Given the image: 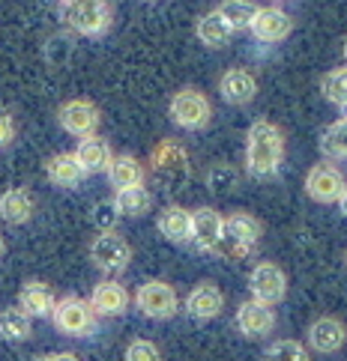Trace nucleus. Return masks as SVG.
Listing matches in <instances>:
<instances>
[{
	"label": "nucleus",
	"mask_w": 347,
	"mask_h": 361,
	"mask_svg": "<svg viewBox=\"0 0 347 361\" xmlns=\"http://www.w3.org/2000/svg\"><path fill=\"white\" fill-rule=\"evenodd\" d=\"M285 161V132L269 120H254L246 132V171L254 179H269Z\"/></svg>",
	"instance_id": "f257e3e1"
},
{
	"label": "nucleus",
	"mask_w": 347,
	"mask_h": 361,
	"mask_svg": "<svg viewBox=\"0 0 347 361\" xmlns=\"http://www.w3.org/2000/svg\"><path fill=\"white\" fill-rule=\"evenodd\" d=\"M261 236H264L261 218H254L252 212H230L222 224V239H218L213 254L228 257V260H240V257L258 248Z\"/></svg>",
	"instance_id": "f03ea898"
},
{
	"label": "nucleus",
	"mask_w": 347,
	"mask_h": 361,
	"mask_svg": "<svg viewBox=\"0 0 347 361\" xmlns=\"http://www.w3.org/2000/svg\"><path fill=\"white\" fill-rule=\"evenodd\" d=\"M168 117L174 126L186 128V132H201V128H207L213 120V105H210L207 93H201L198 87H183L171 96Z\"/></svg>",
	"instance_id": "7ed1b4c3"
},
{
	"label": "nucleus",
	"mask_w": 347,
	"mask_h": 361,
	"mask_svg": "<svg viewBox=\"0 0 347 361\" xmlns=\"http://www.w3.org/2000/svg\"><path fill=\"white\" fill-rule=\"evenodd\" d=\"M51 322L66 338H90L96 331V314L81 295H63V299H57L54 311H51Z\"/></svg>",
	"instance_id": "20e7f679"
},
{
	"label": "nucleus",
	"mask_w": 347,
	"mask_h": 361,
	"mask_svg": "<svg viewBox=\"0 0 347 361\" xmlns=\"http://www.w3.org/2000/svg\"><path fill=\"white\" fill-rule=\"evenodd\" d=\"M87 251H90V263H93L102 275H123L132 263V245L126 242L117 230L96 233Z\"/></svg>",
	"instance_id": "39448f33"
},
{
	"label": "nucleus",
	"mask_w": 347,
	"mask_h": 361,
	"mask_svg": "<svg viewBox=\"0 0 347 361\" xmlns=\"http://www.w3.org/2000/svg\"><path fill=\"white\" fill-rule=\"evenodd\" d=\"M132 305L138 307L147 319H171L180 311V295L168 281H144L132 295Z\"/></svg>",
	"instance_id": "423d86ee"
},
{
	"label": "nucleus",
	"mask_w": 347,
	"mask_h": 361,
	"mask_svg": "<svg viewBox=\"0 0 347 361\" xmlns=\"http://www.w3.org/2000/svg\"><path fill=\"white\" fill-rule=\"evenodd\" d=\"M57 123L72 137H90V135H96L102 114L90 99H69L57 108Z\"/></svg>",
	"instance_id": "0eeeda50"
},
{
	"label": "nucleus",
	"mask_w": 347,
	"mask_h": 361,
	"mask_svg": "<svg viewBox=\"0 0 347 361\" xmlns=\"http://www.w3.org/2000/svg\"><path fill=\"white\" fill-rule=\"evenodd\" d=\"M249 290H252L254 302H264V305L276 307L278 302H285V295H288V275L281 272V266L264 260V263H258L252 269Z\"/></svg>",
	"instance_id": "6e6552de"
},
{
	"label": "nucleus",
	"mask_w": 347,
	"mask_h": 361,
	"mask_svg": "<svg viewBox=\"0 0 347 361\" xmlns=\"http://www.w3.org/2000/svg\"><path fill=\"white\" fill-rule=\"evenodd\" d=\"M302 185H305V195L312 197L314 203H339V197L344 195V188H347L344 173L329 161L314 164L312 171L305 173Z\"/></svg>",
	"instance_id": "1a4fd4ad"
},
{
	"label": "nucleus",
	"mask_w": 347,
	"mask_h": 361,
	"mask_svg": "<svg viewBox=\"0 0 347 361\" xmlns=\"http://www.w3.org/2000/svg\"><path fill=\"white\" fill-rule=\"evenodd\" d=\"M180 307L198 322H210L216 319L218 314L225 311V293L216 287L213 281H201L198 287H192L189 295L183 302H180Z\"/></svg>",
	"instance_id": "9d476101"
},
{
	"label": "nucleus",
	"mask_w": 347,
	"mask_h": 361,
	"mask_svg": "<svg viewBox=\"0 0 347 361\" xmlns=\"http://www.w3.org/2000/svg\"><path fill=\"white\" fill-rule=\"evenodd\" d=\"M308 346L320 355H336L339 350H344L347 343V326L339 317H317L312 326H308Z\"/></svg>",
	"instance_id": "9b49d317"
},
{
	"label": "nucleus",
	"mask_w": 347,
	"mask_h": 361,
	"mask_svg": "<svg viewBox=\"0 0 347 361\" xmlns=\"http://www.w3.org/2000/svg\"><path fill=\"white\" fill-rule=\"evenodd\" d=\"M237 329H240V334H246V338H266V334H273V329H276V307L246 299L237 307Z\"/></svg>",
	"instance_id": "f8f14e48"
},
{
	"label": "nucleus",
	"mask_w": 347,
	"mask_h": 361,
	"mask_svg": "<svg viewBox=\"0 0 347 361\" xmlns=\"http://www.w3.org/2000/svg\"><path fill=\"white\" fill-rule=\"evenodd\" d=\"M90 307L96 317H123L129 311V290L120 281H99L93 293H90Z\"/></svg>",
	"instance_id": "ddd939ff"
},
{
	"label": "nucleus",
	"mask_w": 347,
	"mask_h": 361,
	"mask_svg": "<svg viewBox=\"0 0 347 361\" xmlns=\"http://www.w3.org/2000/svg\"><path fill=\"white\" fill-rule=\"evenodd\" d=\"M249 30L254 33V39L273 45V42L288 39V36L293 33V18L278 6H261Z\"/></svg>",
	"instance_id": "4468645a"
},
{
	"label": "nucleus",
	"mask_w": 347,
	"mask_h": 361,
	"mask_svg": "<svg viewBox=\"0 0 347 361\" xmlns=\"http://www.w3.org/2000/svg\"><path fill=\"white\" fill-rule=\"evenodd\" d=\"M222 224L225 218L218 215L213 206H201V209L192 212V245L204 254H213L218 239H222Z\"/></svg>",
	"instance_id": "2eb2a0df"
},
{
	"label": "nucleus",
	"mask_w": 347,
	"mask_h": 361,
	"mask_svg": "<svg viewBox=\"0 0 347 361\" xmlns=\"http://www.w3.org/2000/svg\"><path fill=\"white\" fill-rule=\"evenodd\" d=\"M54 305H57V295H54V290H51L45 281H24L21 283V290H18V307L30 319L51 317Z\"/></svg>",
	"instance_id": "dca6fc26"
},
{
	"label": "nucleus",
	"mask_w": 347,
	"mask_h": 361,
	"mask_svg": "<svg viewBox=\"0 0 347 361\" xmlns=\"http://www.w3.org/2000/svg\"><path fill=\"white\" fill-rule=\"evenodd\" d=\"M218 96H222L228 105H249V102L258 96V78L249 69H228L222 78H218Z\"/></svg>",
	"instance_id": "f3484780"
},
{
	"label": "nucleus",
	"mask_w": 347,
	"mask_h": 361,
	"mask_svg": "<svg viewBox=\"0 0 347 361\" xmlns=\"http://www.w3.org/2000/svg\"><path fill=\"white\" fill-rule=\"evenodd\" d=\"M150 164H153V171L162 173V176H186L189 173V152H186L183 144L165 137L153 147Z\"/></svg>",
	"instance_id": "a211bd4d"
},
{
	"label": "nucleus",
	"mask_w": 347,
	"mask_h": 361,
	"mask_svg": "<svg viewBox=\"0 0 347 361\" xmlns=\"http://www.w3.org/2000/svg\"><path fill=\"white\" fill-rule=\"evenodd\" d=\"M45 176H48V183L57 188H78L84 183L87 171L78 164L75 152H57V156H51L45 161Z\"/></svg>",
	"instance_id": "6ab92c4d"
},
{
	"label": "nucleus",
	"mask_w": 347,
	"mask_h": 361,
	"mask_svg": "<svg viewBox=\"0 0 347 361\" xmlns=\"http://www.w3.org/2000/svg\"><path fill=\"white\" fill-rule=\"evenodd\" d=\"M36 212V200L28 188H6L0 195V218L12 227H21L28 224Z\"/></svg>",
	"instance_id": "aec40b11"
},
{
	"label": "nucleus",
	"mask_w": 347,
	"mask_h": 361,
	"mask_svg": "<svg viewBox=\"0 0 347 361\" xmlns=\"http://www.w3.org/2000/svg\"><path fill=\"white\" fill-rule=\"evenodd\" d=\"M66 21L72 24V30H78L81 36H105L111 27V6H108V0H102L96 6L66 12Z\"/></svg>",
	"instance_id": "412c9836"
},
{
	"label": "nucleus",
	"mask_w": 347,
	"mask_h": 361,
	"mask_svg": "<svg viewBox=\"0 0 347 361\" xmlns=\"http://www.w3.org/2000/svg\"><path fill=\"white\" fill-rule=\"evenodd\" d=\"M156 227H159V233L168 239V242L186 245V242L192 239V212L183 209V206L171 203V206H165V209L159 212Z\"/></svg>",
	"instance_id": "4be33fe9"
},
{
	"label": "nucleus",
	"mask_w": 347,
	"mask_h": 361,
	"mask_svg": "<svg viewBox=\"0 0 347 361\" xmlns=\"http://www.w3.org/2000/svg\"><path fill=\"white\" fill-rule=\"evenodd\" d=\"M75 159H78V164L87 173H105L111 159H114V152H111V144L105 137L90 135V137H81L78 149H75Z\"/></svg>",
	"instance_id": "5701e85b"
},
{
	"label": "nucleus",
	"mask_w": 347,
	"mask_h": 361,
	"mask_svg": "<svg viewBox=\"0 0 347 361\" xmlns=\"http://www.w3.org/2000/svg\"><path fill=\"white\" fill-rule=\"evenodd\" d=\"M108 179H111V185L114 191H120V188H135V185H144V164H141L135 156H114L111 164H108Z\"/></svg>",
	"instance_id": "b1692460"
},
{
	"label": "nucleus",
	"mask_w": 347,
	"mask_h": 361,
	"mask_svg": "<svg viewBox=\"0 0 347 361\" xmlns=\"http://www.w3.org/2000/svg\"><path fill=\"white\" fill-rule=\"evenodd\" d=\"M195 36L201 39V45H207V48H225L230 42V36H234V30H230L225 24V18L213 9V12H207V16L198 18Z\"/></svg>",
	"instance_id": "393cba45"
},
{
	"label": "nucleus",
	"mask_w": 347,
	"mask_h": 361,
	"mask_svg": "<svg viewBox=\"0 0 347 361\" xmlns=\"http://www.w3.org/2000/svg\"><path fill=\"white\" fill-rule=\"evenodd\" d=\"M114 209L120 215H129V218H141L153 209V195L144 185H135V188H120L114 191Z\"/></svg>",
	"instance_id": "a878e982"
},
{
	"label": "nucleus",
	"mask_w": 347,
	"mask_h": 361,
	"mask_svg": "<svg viewBox=\"0 0 347 361\" xmlns=\"http://www.w3.org/2000/svg\"><path fill=\"white\" fill-rule=\"evenodd\" d=\"M33 334V319L21 311V307H6V311H0V338L9 341V343H24L30 341Z\"/></svg>",
	"instance_id": "bb28decb"
},
{
	"label": "nucleus",
	"mask_w": 347,
	"mask_h": 361,
	"mask_svg": "<svg viewBox=\"0 0 347 361\" xmlns=\"http://www.w3.org/2000/svg\"><path fill=\"white\" fill-rule=\"evenodd\" d=\"M258 4L254 0H225L222 6H218L216 12L225 18V24L234 33H240V30H249L252 27V21H254V16H258Z\"/></svg>",
	"instance_id": "cd10ccee"
},
{
	"label": "nucleus",
	"mask_w": 347,
	"mask_h": 361,
	"mask_svg": "<svg viewBox=\"0 0 347 361\" xmlns=\"http://www.w3.org/2000/svg\"><path fill=\"white\" fill-rule=\"evenodd\" d=\"M317 144H320V152H324L327 159H347V117L327 126Z\"/></svg>",
	"instance_id": "c85d7f7f"
},
{
	"label": "nucleus",
	"mask_w": 347,
	"mask_h": 361,
	"mask_svg": "<svg viewBox=\"0 0 347 361\" xmlns=\"http://www.w3.org/2000/svg\"><path fill=\"white\" fill-rule=\"evenodd\" d=\"M320 93L329 105L336 108H347V66H339L327 72L324 78H320Z\"/></svg>",
	"instance_id": "c756f323"
},
{
	"label": "nucleus",
	"mask_w": 347,
	"mask_h": 361,
	"mask_svg": "<svg viewBox=\"0 0 347 361\" xmlns=\"http://www.w3.org/2000/svg\"><path fill=\"white\" fill-rule=\"evenodd\" d=\"M264 361H312V358H308V350L300 341L281 338V341H273L266 346Z\"/></svg>",
	"instance_id": "7c9ffc66"
},
{
	"label": "nucleus",
	"mask_w": 347,
	"mask_h": 361,
	"mask_svg": "<svg viewBox=\"0 0 347 361\" xmlns=\"http://www.w3.org/2000/svg\"><path fill=\"white\" fill-rule=\"evenodd\" d=\"M123 361H162V350L147 338H135L126 343Z\"/></svg>",
	"instance_id": "2f4dec72"
},
{
	"label": "nucleus",
	"mask_w": 347,
	"mask_h": 361,
	"mask_svg": "<svg viewBox=\"0 0 347 361\" xmlns=\"http://www.w3.org/2000/svg\"><path fill=\"white\" fill-rule=\"evenodd\" d=\"M90 221L99 233H111V230H117V221H120V212L114 209L111 200H102L93 206V212H90Z\"/></svg>",
	"instance_id": "473e14b6"
},
{
	"label": "nucleus",
	"mask_w": 347,
	"mask_h": 361,
	"mask_svg": "<svg viewBox=\"0 0 347 361\" xmlns=\"http://www.w3.org/2000/svg\"><path fill=\"white\" fill-rule=\"evenodd\" d=\"M207 185L210 191H230L237 185V171L230 164H216L207 173Z\"/></svg>",
	"instance_id": "72a5a7b5"
},
{
	"label": "nucleus",
	"mask_w": 347,
	"mask_h": 361,
	"mask_svg": "<svg viewBox=\"0 0 347 361\" xmlns=\"http://www.w3.org/2000/svg\"><path fill=\"white\" fill-rule=\"evenodd\" d=\"M16 117H12V114L6 111V108H0V149L4 147H9L12 140H16Z\"/></svg>",
	"instance_id": "f704fd0d"
},
{
	"label": "nucleus",
	"mask_w": 347,
	"mask_h": 361,
	"mask_svg": "<svg viewBox=\"0 0 347 361\" xmlns=\"http://www.w3.org/2000/svg\"><path fill=\"white\" fill-rule=\"evenodd\" d=\"M63 4V12H78V9H87V6H96L102 0H60Z\"/></svg>",
	"instance_id": "c9c22d12"
},
{
	"label": "nucleus",
	"mask_w": 347,
	"mask_h": 361,
	"mask_svg": "<svg viewBox=\"0 0 347 361\" xmlns=\"http://www.w3.org/2000/svg\"><path fill=\"white\" fill-rule=\"evenodd\" d=\"M42 361H81V358L75 355V353H54V355H48Z\"/></svg>",
	"instance_id": "e433bc0d"
},
{
	"label": "nucleus",
	"mask_w": 347,
	"mask_h": 361,
	"mask_svg": "<svg viewBox=\"0 0 347 361\" xmlns=\"http://www.w3.org/2000/svg\"><path fill=\"white\" fill-rule=\"evenodd\" d=\"M339 206H341V215H347V188H344V195L339 197Z\"/></svg>",
	"instance_id": "4c0bfd02"
},
{
	"label": "nucleus",
	"mask_w": 347,
	"mask_h": 361,
	"mask_svg": "<svg viewBox=\"0 0 347 361\" xmlns=\"http://www.w3.org/2000/svg\"><path fill=\"white\" fill-rule=\"evenodd\" d=\"M6 254V242H4V236H0V257Z\"/></svg>",
	"instance_id": "58836bf2"
},
{
	"label": "nucleus",
	"mask_w": 347,
	"mask_h": 361,
	"mask_svg": "<svg viewBox=\"0 0 347 361\" xmlns=\"http://www.w3.org/2000/svg\"><path fill=\"white\" fill-rule=\"evenodd\" d=\"M341 48H344V60H347V36H344V45Z\"/></svg>",
	"instance_id": "ea45409f"
},
{
	"label": "nucleus",
	"mask_w": 347,
	"mask_h": 361,
	"mask_svg": "<svg viewBox=\"0 0 347 361\" xmlns=\"http://www.w3.org/2000/svg\"><path fill=\"white\" fill-rule=\"evenodd\" d=\"M144 4H156V0H144Z\"/></svg>",
	"instance_id": "a19ab883"
},
{
	"label": "nucleus",
	"mask_w": 347,
	"mask_h": 361,
	"mask_svg": "<svg viewBox=\"0 0 347 361\" xmlns=\"http://www.w3.org/2000/svg\"><path fill=\"white\" fill-rule=\"evenodd\" d=\"M344 263H347V254H344Z\"/></svg>",
	"instance_id": "79ce46f5"
}]
</instances>
